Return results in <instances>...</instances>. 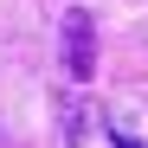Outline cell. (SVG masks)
Masks as SVG:
<instances>
[{
	"label": "cell",
	"mask_w": 148,
	"mask_h": 148,
	"mask_svg": "<svg viewBox=\"0 0 148 148\" xmlns=\"http://www.w3.org/2000/svg\"><path fill=\"white\" fill-rule=\"evenodd\" d=\"M64 71H71L77 84L97 71V19H90L84 7H71V13H64Z\"/></svg>",
	"instance_id": "obj_1"
},
{
	"label": "cell",
	"mask_w": 148,
	"mask_h": 148,
	"mask_svg": "<svg viewBox=\"0 0 148 148\" xmlns=\"http://www.w3.org/2000/svg\"><path fill=\"white\" fill-rule=\"evenodd\" d=\"M84 135H90V122H84V110H71V103H64V142H71V148H77Z\"/></svg>",
	"instance_id": "obj_2"
}]
</instances>
